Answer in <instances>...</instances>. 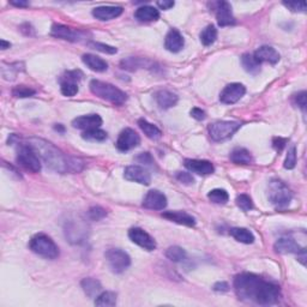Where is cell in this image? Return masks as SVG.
I'll use <instances>...</instances> for the list:
<instances>
[{"label":"cell","instance_id":"3957f363","mask_svg":"<svg viewBox=\"0 0 307 307\" xmlns=\"http://www.w3.org/2000/svg\"><path fill=\"white\" fill-rule=\"evenodd\" d=\"M90 91L93 93L98 98L106 100V101L113 103V105L121 106L128 101V94L119 88H116L115 85L111 84V83H106L102 81H98V79H93L90 82Z\"/></svg>","mask_w":307,"mask_h":307},{"label":"cell","instance_id":"b9f144b4","mask_svg":"<svg viewBox=\"0 0 307 307\" xmlns=\"http://www.w3.org/2000/svg\"><path fill=\"white\" fill-rule=\"evenodd\" d=\"M296 165V148L294 145L292 146L288 150V154H287L286 160H285V168L286 169H293Z\"/></svg>","mask_w":307,"mask_h":307},{"label":"cell","instance_id":"f546056e","mask_svg":"<svg viewBox=\"0 0 307 307\" xmlns=\"http://www.w3.org/2000/svg\"><path fill=\"white\" fill-rule=\"evenodd\" d=\"M229 233L236 241L241 243L250 245V243H253V241H255V235H253V233L248 228H240V227H236V228L230 229Z\"/></svg>","mask_w":307,"mask_h":307},{"label":"cell","instance_id":"d6a6232c","mask_svg":"<svg viewBox=\"0 0 307 307\" xmlns=\"http://www.w3.org/2000/svg\"><path fill=\"white\" fill-rule=\"evenodd\" d=\"M216 39H218V29L215 28V25L209 24L201 33V42L204 46H211Z\"/></svg>","mask_w":307,"mask_h":307},{"label":"cell","instance_id":"44dd1931","mask_svg":"<svg viewBox=\"0 0 307 307\" xmlns=\"http://www.w3.org/2000/svg\"><path fill=\"white\" fill-rule=\"evenodd\" d=\"M185 46V40H183L182 35L180 34L176 29H171L167 33L165 39V47L167 51L172 53H178L181 51Z\"/></svg>","mask_w":307,"mask_h":307},{"label":"cell","instance_id":"e575fe53","mask_svg":"<svg viewBox=\"0 0 307 307\" xmlns=\"http://www.w3.org/2000/svg\"><path fill=\"white\" fill-rule=\"evenodd\" d=\"M208 198L215 204H226L229 201V195L223 189H213L208 193Z\"/></svg>","mask_w":307,"mask_h":307},{"label":"cell","instance_id":"7a4b0ae2","mask_svg":"<svg viewBox=\"0 0 307 307\" xmlns=\"http://www.w3.org/2000/svg\"><path fill=\"white\" fill-rule=\"evenodd\" d=\"M29 144L35 149L38 155L49 168L58 173L81 172L83 162L78 159H72L66 156L62 150H59L52 143L42 138H30Z\"/></svg>","mask_w":307,"mask_h":307},{"label":"cell","instance_id":"f35d334b","mask_svg":"<svg viewBox=\"0 0 307 307\" xmlns=\"http://www.w3.org/2000/svg\"><path fill=\"white\" fill-rule=\"evenodd\" d=\"M236 205L239 206L242 211H250V210L253 209V202L252 198L249 195H239L235 199Z\"/></svg>","mask_w":307,"mask_h":307},{"label":"cell","instance_id":"e0dca14e","mask_svg":"<svg viewBox=\"0 0 307 307\" xmlns=\"http://www.w3.org/2000/svg\"><path fill=\"white\" fill-rule=\"evenodd\" d=\"M183 165L190 172L196 173L198 175H210L215 172V167H213L211 162L206 161V160L188 159L185 160Z\"/></svg>","mask_w":307,"mask_h":307},{"label":"cell","instance_id":"9a60e30c","mask_svg":"<svg viewBox=\"0 0 307 307\" xmlns=\"http://www.w3.org/2000/svg\"><path fill=\"white\" fill-rule=\"evenodd\" d=\"M51 35L56 39H62L70 42H77L82 39V33L79 30L72 29L64 24H58V23L52 25Z\"/></svg>","mask_w":307,"mask_h":307},{"label":"cell","instance_id":"5bb4252c","mask_svg":"<svg viewBox=\"0 0 307 307\" xmlns=\"http://www.w3.org/2000/svg\"><path fill=\"white\" fill-rule=\"evenodd\" d=\"M124 178L129 180V181H135L142 183V185H149L150 181H151L150 173L146 171L144 167L137 165L126 167L124 171Z\"/></svg>","mask_w":307,"mask_h":307},{"label":"cell","instance_id":"277c9868","mask_svg":"<svg viewBox=\"0 0 307 307\" xmlns=\"http://www.w3.org/2000/svg\"><path fill=\"white\" fill-rule=\"evenodd\" d=\"M268 198L278 209H285L292 202L293 193L282 180L271 179L268 185Z\"/></svg>","mask_w":307,"mask_h":307},{"label":"cell","instance_id":"1f68e13d","mask_svg":"<svg viewBox=\"0 0 307 307\" xmlns=\"http://www.w3.org/2000/svg\"><path fill=\"white\" fill-rule=\"evenodd\" d=\"M146 64H150L149 60L143 58H133V56L124 59L121 63H120L121 68L124 70H129V71H136V70L144 68V66H146Z\"/></svg>","mask_w":307,"mask_h":307},{"label":"cell","instance_id":"d590c367","mask_svg":"<svg viewBox=\"0 0 307 307\" xmlns=\"http://www.w3.org/2000/svg\"><path fill=\"white\" fill-rule=\"evenodd\" d=\"M186 251L182 248L179 246H171V248L167 249L166 251V257L168 259H171L174 263H180L183 262L186 259Z\"/></svg>","mask_w":307,"mask_h":307},{"label":"cell","instance_id":"30bf717a","mask_svg":"<svg viewBox=\"0 0 307 307\" xmlns=\"http://www.w3.org/2000/svg\"><path fill=\"white\" fill-rule=\"evenodd\" d=\"M141 144V137L132 129H125L120 132V135L116 139V148L120 151H129Z\"/></svg>","mask_w":307,"mask_h":307},{"label":"cell","instance_id":"d4e9b609","mask_svg":"<svg viewBox=\"0 0 307 307\" xmlns=\"http://www.w3.org/2000/svg\"><path fill=\"white\" fill-rule=\"evenodd\" d=\"M82 62L84 63V65L88 66L91 71L95 72H105L107 71V69H108V64L106 63V60H103L98 55L90 54V53H86V54L82 55Z\"/></svg>","mask_w":307,"mask_h":307},{"label":"cell","instance_id":"c3c4849f","mask_svg":"<svg viewBox=\"0 0 307 307\" xmlns=\"http://www.w3.org/2000/svg\"><path fill=\"white\" fill-rule=\"evenodd\" d=\"M191 116L192 118H195L196 120H198V121H202V120H204L206 118V113L203 111V109L198 108V107H195V108L191 109Z\"/></svg>","mask_w":307,"mask_h":307},{"label":"cell","instance_id":"8d00e7d4","mask_svg":"<svg viewBox=\"0 0 307 307\" xmlns=\"http://www.w3.org/2000/svg\"><path fill=\"white\" fill-rule=\"evenodd\" d=\"M116 294L113 292H103L95 299L96 306H115Z\"/></svg>","mask_w":307,"mask_h":307},{"label":"cell","instance_id":"60d3db41","mask_svg":"<svg viewBox=\"0 0 307 307\" xmlns=\"http://www.w3.org/2000/svg\"><path fill=\"white\" fill-rule=\"evenodd\" d=\"M107 216L106 209L101 208V206H93L88 210V218L91 221H100V220L105 219Z\"/></svg>","mask_w":307,"mask_h":307},{"label":"cell","instance_id":"4316f807","mask_svg":"<svg viewBox=\"0 0 307 307\" xmlns=\"http://www.w3.org/2000/svg\"><path fill=\"white\" fill-rule=\"evenodd\" d=\"M81 286L83 290H84V293L89 296V298H98V296L101 294L102 286L98 280L93 278L83 279L81 282Z\"/></svg>","mask_w":307,"mask_h":307},{"label":"cell","instance_id":"74e56055","mask_svg":"<svg viewBox=\"0 0 307 307\" xmlns=\"http://www.w3.org/2000/svg\"><path fill=\"white\" fill-rule=\"evenodd\" d=\"M35 94H36V90L26 85H17L12 89V95L18 99L32 98V96H34Z\"/></svg>","mask_w":307,"mask_h":307},{"label":"cell","instance_id":"7c38bea8","mask_svg":"<svg viewBox=\"0 0 307 307\" xmlns=\"http://www.w3.org/2000/svg\"><path fill=\"white\" fill-rule=\"evenodd\" d=\"M246 94V88L240 83H230L220 94V101L225 105H233L240 101L242 96Z\"/></svg>","mask_w":307,"mask_h":307},{"label":"cell","instance_id":"8fae6325","mask_svg":"<svg viewBox=\"0 0 307 307\" xmlns=\"http://www.w3.org/2000/svg\"><path fill=\"white\" fill-rule=\"evenodd\" d=\"M81 71H69L66 72V75L62 78V83H60V91L64 96L68 98H72V96L77 95L78 93V81L82 78Z\"/></svg>","mask_w":307,"mask_h":307},{"label":"cell","instance_id":"83f0119b","mask_svg":"<svg viewBox=\"0 0 307 307\" xmlns=\"http://www.w3.org/2000/svg\"><path fill=\"white\" fill-rule=\"evenodd\" d=\"M229 159L235 165H251L253 162L251 152L245 148H235L230 152Z\"/></svg>","mask_w":307,"mask_h":307},{"label":"cell","instance_id":"816d5d0a","mask_svg":"<svg viewBox=\"0 0 307 307\" xmlns=\"http://www.w3.org/2000/svg\"><path fill=\"white\" fill-rule=\"evenodd\" d=\"M10 4L13 6H17V8H26V6H29L28 2H11Z\"/></svg>","mask_w":307,"mask_h":307},{"label":"cell","instance_id":"52a82bcc","mask_svg":"<svg viewBox=\"0 0 307 307\" xmlns=\"http://www.w3.org/2000/svg\"><path fill=\"white\" fill-rule=\"evenodd\" d=\"M17 162L26 171L39 173L41 171V161L35 149L30 144H21L17 151Z\"/></svg>","mask_w":307,"mask_h":307},{"label":"cell","instance_id":"4fadbf2b","mask_svg":"<svg viewBox=\"0 0 307 307\" xmlns=\"http://www.w3.org/2000/svg\"><path fill=\"white\" fill-rule=\"evenodd\" d=\"M213 5H215L216 19H218L220 26H229L235 24V17L233 16L232 6H230L228 2H218Z\"/></svg>","mask_w":307,"mask_h":307},{"label":"cell","instance_id":"d6986e66","mask_svg":"<svg viewBox=\"0 0 307 307\" xmlns=\"http://www.w3.org/2000/svg\"><path fill=\"white\" fill-rule=\"evenodd\" d=\"M253 56H255V59L259 64H262V63H269V64L275 65L278 64L280 59H281L279 52L273 47H271V46H262V47H259L253 53Z\"/></svg>","mask_w":307,"mask_h":307},{"label":"cell","instance_id":"7bdbcfd3","mask_svg":"<svg viewBox=\"0 0 307 307\" xmlns=\"http://www.w3.org/2000/svg\"><path fill=\"white\" fill-rule=\"evenodd\" d=\"M283 5L288 8L293 12H305L306 11V3L303 2H283Z\"/></svg>","mask_w":307,"mask_h":307},{"label":"cell","instance_id":"ba28073f","mask_svg":"<svg viewBox=\"0 0 307 307\" xmlns=\"http://www.w3.org/2000/svg\"><path fill=\"white\" fill-rule=\"evenodd\" d=\"M107 264L114 273H121L131 265V258L120 249H109L105 253Z\"/></svg>","mask_w":307,"mask_h":307},{"label":"cell","instance_id":"ee69618b","mask_svg":"<svg viewBox=\"0 0 307 307\" xmlns=\"http://www.w3.org/2000/svg\"><path fill=\"white\" fill-rule=\"evenodd\" d=\"M175 178L179 182L183 183V185H193V182H195V179H193L191 173L189 172H178Z\"/></svg>","mask_w":307,"mask_h":307},{"label":"cell","instance_id":"ffe728a7","mask_svg":"<svg viewBox=\"0 0 307 307\" xmlns=\"http://www.w3.org/2000/svg\"><path fill=\"white\" fill-rule=\"evenodd\" d=\"M73 128L79 130H91V129H99L102 125V118L99 114H89V115H82L78 118L73 119L72 121Z\"/></svg>","mask_w":307,"mask_h":307},{"label":"cell","instance_id":"7dc6e473","mask_svg":"<svg viewBox=\"0 0 307 307\" xmlns=\"http://www.w3.org/2000/svg\"><path fill=\"white\" fill-rule=\"evenodd\" d=\"M136 161L139 163H145V165H152L154 160L149 152H142L136 158Z\"/></svg>","mask_w":307,"mask_h":307},{"label":"cell","instance_id":"9c48e42d","mask_svg":"<svg viewBox=\"0 0 307 307\" xmlns=\"http://www.w3.org/2000/svg\"><path fill=\"white\" fill-rule=\"evenodd\" d=\"M129 238L131 239L132 242L138 245L139 248L144 249L145 251H154L156 249V241L149 233H146L144 229L135 227L129 230Z\"/></svg>","mask_w":307,"mask_h":307},{"label":"cell","instance_id":"484cf974","mask_svg":"<svg viewBox=\"0 0 307 307\" xmlns=\"http://www.w3.org/2000/svg\"><path fill=\"white\" fill-rule=\"evenodd\" d=\"M135 18L139 22H155L160 18L159 10L154 6L144 5L136 10Z\"/></svg>","mask_w":307,"mask_h":307},{"label":"cell","instance_id":"603a6c76","mask_svg":"<svg viewBox=\"0 0 307 307\" xmlns=\"http://www.w3.org/2000/svg\"><path fill=\"white\" fill-rule=\"evenodd\" d=\"M122 8L120 6H98L93 10V16L99 21H111L121 15Z\"/></svg>","mask_w":307,"mask_h":307},{"label":"cell","instance_id":"7402d4cb","mask_svg":"<svg viewBox=\"0 0 307 307\" xmlns=\"http://www.w3.org/2000/svg\"><path fill=\"white\" fill-rule=\"evenodd\" d=\"M162 218L168 220V221L175 222L178 225L186 226V227H195L196 226V220L192 215L185 212L180 211V210H174V211H166L162 213Z\"/></svg>","mask_w":307,"mask_h":307},{"label":"cell","instance_id":"681fc988","mask_svg":"<svg viewBox=\"0 0 307 307\" xmlns=\"http://www.w3.org/2000/svg\"><path fill=\"white\" fill-rule=\"evenodd\" d=\"M156 5H158L161 10H169L175 5V3L171 2V0H163V2L156 3Z\"/></svg>","mask_w":307,"mask_h":307},{"label":"cell","instance_id":"f6af8a7d","mask_svg":"<svg viewBox=\"0 0 307 307\" xmlns=\"http://www.w3.org/2000/svg\"><path fill=\"white\" fill-rule=\"evenodd\" d=\"M287 143H288V139L287 138H282V137H275L272 139V146L276 149V151L281 152L283 149L286 148Z\"/></svg>","mask_w":307,"mask_h":307},{"label":"cell","instance_id":"bcb514c9","mask_svg":"<svg viewBox=\"0 0 307 307\" xmlns=\"http://www.w3.org/2000/svg\"><path fill=\"white\" fill-rule=\"evenodd\" d=\"M295 103L298 105L300 108L302 109V111H305V107H306V91H300L294 96Z\"/></svg>","mask_w":307,"mask_h":307},{"label":"cell","instance_id":"6da1fadb","mask_svg":"<svg viewBox=\"0 0 307 307\" xmlns=\"http://www.w3.org/2000/svg\"><path fill=\"white\" fill-rule=\"evenodd\" d=\"M233 287L240 300L258 305H273L281 298V289L276 283L266 281L255 273L243 272L236 275Z\"/></svg>","mask_w":307,"mask_h":307},{"label":"cell","instance_id":"ab89813d","mask_svg":"<svg viewBox=\"0 0 307 307\" xmlns=\"http://www.w3.org/2000/svg\"><path fill=\"white\" fill-rule=\"evenodd\" d=\"M89 47H91L93 49H96V51H100L102 53H107V54H115L118 52V49L113 46L106 45V43H101V42H95V41H90L88 42Z\"/></svg>","mask_w":307,"mask_h":307},{"label":"cell","instance_id":"db71d44e","mask_svg":"<svg viewBox=\"0 0 307 307\" xmlns=\"http://www.w3.org/2000/svg\"><path fill=\"white\" fill-rule=\"evenodd\" d=\"M54 129L56 130V131H60V132H64L65 131V129L63 128V125H58V126H54Z\"/></svg>","mask_w":307,"mask_h":307},{"label":"cell","instance_id":"f1b7e54d","mask_svg":"<svg viewBox=\"0 0 307 307\" xmlns=\"http://www.w3.org/2000/svg\"><path fill=\"white\" fill-rule=\"evenodd\" d=\"M138 125L139 128L143 132H144V135L148 137V138L152 139V141H158L162 137V131L160 130L158 126L151 124V122H149L148 120L145 119H139L138 120Z\"/></svg>","mask_w":307,"mask_h":307},{"label":"cell","instance_id":"2e32d148","mask_svg":"<svg viewBox=\"0 0 307 307\" xmlns=\"http://www.w3.org/2000/svg\"><path fill=\"white\" fill-rule=\"evenodd\" d=\"M143 206L150 210H163L167 206V197L159 190H150L143 199Z\"/></svg>","mask_w":307,"mask_h":307},{"label":"cell","instance_id":"4dcf8cb0","mask_svg":"<svg viewBox=\"0 0 307 307\" xmlns=\"http://www.w3.org/2000/svg\"><path fill=\"white\" fill-rule=\"evenodd\" d=\"M241 65L245 71L251 75H257L260 72V64L255 59L253 54H249V53L243 54L241 56Z\"/></svg>","mask_w":307,"mask_h":307},{"label":"cell","instance_id":"f5cc1de1","mask_svg":"<svg viewBox=\"0 0 307 307\" xmlns=\"http://www.w3.org/2000/svg\"><path fill=\"white\" fill-rule=\"evenodd\" d=\"M10 47H11V43L6 42L5 40H0V48H2L3 51H4V49H8Z\"/></svg>","mask_w":307,"mask_h":307},{"label":"cell","instance_id":"5b68a950","mask_svg":"<svg viewBox=\"0 0 307 307\" xmlns=\"http://www.w3.org/2000/svg\"><path fill=\"white\" fill-rule=\"evenodd\" d=\"M29 249L35 255L46 259H55L59 256V249L56 243L48 235L39 233L29 241Z\"/></svg>","mask_w":307,"mask_h":307},{"label":"cell","instance_id":"cb8c5ba5","mask_svg":"<svg viewBox=\"0 0 307 307\" xmlns=\"http://www.w3.org/2000/svg\"><path fill=\"white\" fill-rule=\"evenodd\" d=\"M155 100L160 106V108L168 109L174 107L178 103V96L169 90H159L155 94Z\"/></svg>","mask_w":307,"mask_h":307},{"label":"cell","instance_id":"ac0fdd59","mask_svg":"<svg viewBox=\"0 0 307 307\" xmlns=\"http://www.w3.org/2000/svg\"><path fill=\"white\" fill-rule=\"evenodd\" d=\"M273 249H275L276 252L281 253V255H287V253H295V255H299L300 252L305 251V248L300 246L294 239L289 238V236L280 238L278 241L275 242V245H273Z\"/></svg>","mask_w":307,"mask_h":307},{"label":"cell","instance_id":"8992f818","mask_svg":"<svg viewBox=\"0 0 307 307\" xmlns=\"http://www.w3.org/2000/svg\"><path fill=\"white\" fill-rule=\"evenodd\" d=\"M240 128H241V122L222 120V121H215L211 125H209L208 131L210 138L213 142H222L228 138H232Z\"/></svg>","mask_w":307,"mask_h":307},{"label":"cell","instance_id":"836d02e7","mask_svg":"<svg viewBox=\"0 0 307 307\" xmlns=\"http://www.w3.org/2000/svg\"><path fill=\"white\" fill-rule=\"evenodd\" d=\"M82 138L89 142H103L107 139V132L100 128L86 130L82 133Z\"/></svg>","mask_w":307,"mask_h":307},{"label":"cell","instance_id":"f907efd6","mask_svg":"<svg viewBox=\"0 0 307 307\" xmlns=\"http://www.w3.org/2000/svg\"><path fill=\"white\" fill-rule=\"evenodd\" d=\"M229 288L228 283L226 282H218L215 283V286H213V290H216V292H227Z\"/></svg>","mask_w":307,"mask_h":307}]
</instances>
